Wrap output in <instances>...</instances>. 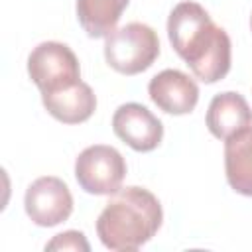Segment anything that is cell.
Instances as JSON below:
<instances>
[{
    "mask_svg": "<svg viewBox=\"0 0 252 252\" xmlns=\"http://www.w3.org/2000/svg\"><path fill=\"white\" fill-rule=\"evenodd\" d=\"M130 0H77V20L89 37H106L116 30Z\"/></svg>",
    "mask_w": 252,
    "mask_h": 252,
    "instance_id": "cell-12",
    "label": "cell"
},
{
    "mask_svg": "<svg viewBox=\"0 0 252 252\" xmlns=\"http://www.w3.org/2000/svg\"><path fill=\"white\" fill-rule=\"evenodd\" d=\"M250 28H252V16H250Z\"/></svg>",
    "mask_w": 252,
    "mask_h": 252,
    "instance_id": "cell-14",
    "label": "cell"
},
{
    "mask_svg": "<svg viewBox=\"0 0 252 252\" xmlns=\"http://www.w3.org/2000/svg\"><path fill=\"white\" fill-rule=\"evenodd\" d=\"M75 177L79 187L91 195H112L122 187L126 161L116 148L94 144L77 156Z\"/></svg>",
    "mask_w": 252,
    "mask_h": 252,
    "instance_id": "cell-5",
    "label": "cell"
},
{
    "mask_svg": "<svg viewBox=\"0 0 252 252\" xmlns=\"http://www.w3.org/2000/svg\"><path fill=\"white\" fill-rule=\"evenodd\" d=\"M159 55V37L148 24L130 22L112 30L104 41V59L120 75H138Z\"/></svg>",
    "mask_w": 252,
    "mask_h": 252,
    "instance_id": "cell-3",
    "label": "cell"
},
{
    "mask_svg": "<svg viewBox=\"0 0 252 252\" xmlns=\"http://www.w3.org/2000/svg\"><path fill=\"white\" fill-rule=\"evenodd\" d=\"M45 250H83V252H89L91 244L87 242V238L81 230H65V232L55 234L45 244Z\"/></svg>",
    "mask_w": 252,
    "mask_h": 252,
    "instance_id": "cell-13",
    "label": "cell"
},
{
    "mask_svg": "<svg viewBox=\"0 0 252 252\" xmlns=\"http://www.w3.org/2000/svg\"><path fill=\"white\" fill-rule=\"evenodd\" d=\"M148 94L152 102L173 116H183L195 110L199 102L197 83L179 69H163L148 83Z\"/></svg>",
    "mask_w": 252,
    "mask_h": 252,
    "instance_id": "cell-8",
    "label": "cell"
},
{
    "mask_svg": "<svg viewBox=\"0 0 252 252\" xmlns=\"http://www.w3.org/2000/svg\"><path fill=\"white\" fill-rule=\"evenodd\" d=\"M224 173L236 193L252 197V126L224 140Z\"/></svg>",
    "mask_w": 252,
    "mask_h": 252,
    "instance_id": "cell-11",
    "label": "cell"
},
{
    "mask_svg": "<svg viewBox=\"0 0 252 252\" xmlns=\"http://www.w3.org/2000/svg\"><path fill=\"white\" fill-rule=\"evenodd\" d=\"M26 215L37 226H57L73 213V195L67 183L53 175L37 177L24 195Z\"/></svg>",
    "mask_w": 252,
    "mask_h": 252,
    "instance_id": "cell-6",
    "label": "cell"
},
{
    "mask_svg": "<svg viewBox=\"0 0 252 252\" xmlns=\"http://www.w3.org/2000/svg\"><path fill=\"white\" fill-rule=\"evenodd\" d=\"M205 122L215 138L226 140L232 134L252 126V108L240 93H219L209 102Z\"/></svg>",
    "mask_w": 252,
    "mask_h": 252,
    "instance_id": "cell-9",
    "label": "cell"
},
{
    "mask_svg": "<svg viewBox=\"0 0 252 252\" xmlns=\"http://www.w3.org/2000/svg\"><path fill=\"white\" fill-rule=\"evenodd\" d=\"M163 220L158 197L138 185L120 187L96 219V234L108 250H138L156 236Z\"/></svg>",
    "mask_w": 252,
    "mask_h": 252,
    "instance_id": "cell-2",
    "label": "cell"
},
{
    "mask_svg": "<svg viewBox=\"0 0 252 252\" xmlns=\"http://www.w3.org/2000/svg\"><path fill=\"white\" fill-rule=\"evenodd\" d=\"M28 75L41 94L57 93L81 81L79 59L61 41H41L28 55Z\"/></svg>",
    "mask_w": 252,
    "mask_h": 252,
    "instance_id": "cell-4",
    "label": "cell"
},
{
    "mask_svg": "<svg viewBox=\"0 0 252 252\" xmlns=\"http://www.w3.org/2000/svg\"><path fill=\"white\" fill-rule=\"evenodd\" d=\"M112 130L136 152H152L163 138L161 120L140 102L120 104L112 116Z\"/></svg>",
    "mask_w": 252,
    "mask_h": 252,
    "instance_id": "cell-7",
    "label": "cell"
},
{
    "mask_svg": "<svg viewBox=\"0 0 252 252\" xmlns=\"http://www.w3.org/2000/svg\"><path fill=\"white\" fill-rule=\"evenodd\" d=\"M167 37L199 81L213 85L228 75L232 59L230 37L201 4L191 0L175 4L167 18Z\"/></svg>",
    "mask_w": 252,
    "mask_h": 252,
    "instance_id": "cell-1",
    "label": "cell"
},
{
    "mask_svg": "<svg viewBox=\"0 0 252 252\" xmlns=\"http://www.w3.org/2000/svg\"><path fill=\"white\" fill-rule=\"evenodd\" d=\"M41 102L45 110L63 124H81L96 110V94L93 93L91 85L83 81L57 93L41 94Z\"/></svg>",
    "mask_w": 252,
    "mask_h": 252,
    "instance_id": "cell-10",
    "label": "cell"
}]
</instances>
